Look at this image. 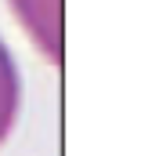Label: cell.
<instances>
[{"mask_svg":"<svg viewBox=\"0 0 152 156\" xmlns=\"http://www.w3.org/2000/svg\"><path fill=\"white\" fill-rule=\"evenodd\" d=\"M29 44L54 66L62 58V0H7Z\"/></svg>","mask_w":152,"mask_h":156,"instance_id":"cell-1","label":"cell"},{"mask_svg":"<svg viewBox=\"0 0 152 156\" xmlns=\"http://www.w3.org/2000/svg\"><path fill=\"white\" fill-rule=\"evenodd\" d=\"M18 113H22V73H18V62H15L11 47L0 37V149L15 134Z\"/></svg>","mask_w":152,"mask_h":156,"instance_id":"cell-2","label":"cell"}]
</instances>
